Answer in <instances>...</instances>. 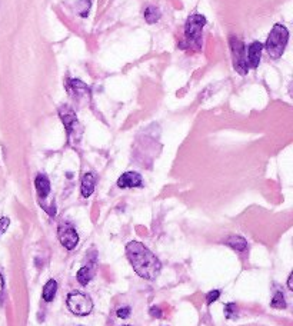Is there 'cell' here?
I'll list each match as a JSON object with an SVG mask.
<instances>
[{"instance_id": "cell-8", "label": "cell", "mask_w": 293, "mask_h": 326, "mask_svg": "<svg viewBox=\"0 0 293 326\" xmlns=\"http://www.w3.org/2000/svg\"><path fill=\"white\" fill-rule=\"evenodd\" d=\"M262 50H263V44L260 42H253L248 49V66L252 69H256L260 63V57H262Z\"/></svg>"}, {"instance_id": "cell-7", "label": "cell", "mask_w": 293, "mask_h": 326, "mask_svg": "<svg viewBox=\"0 0 293 326\" xmlns=\"http://www.w3.org/2000/svg\"><path fill=\"white\" fill-rule=\"evenodd\" d=\"M117 186L120 189H127V187H142L143 186V179L138 172H126L119 179H117Z\"/></svg>"}, {"instance_id": "cell-25", "label": "cell", "mask_w": 293, "mask_h": 326, "mask_svg": "<svg viewBox=\"0 0 293 326\" xmlns=\"http://www.w3.org/2000/svg\"><path fill=\"white\" fill-rule=\"evenodd\" d=\"M80 326H84V325H80Z\"/></svg>"}, {"instance_id": "cell-15", "label": "cell", "mask_w": 293, "mask_h": 326, "mask_svg": "<svg viewBox=\"0 0 293 326\" xmlns=\"http://www.w3.org/2000/svg\"><path fill=\"white\" fill-rule=\"evenodd\" d=\"M145 20L147 22V23H156L160 17H162V13H160V10L156 7V6H149V7H146L145 9Z\"/></svg>"}, {"instance_id": "cell-4", "label": "cell", "mask_w": 293, "mask_h": 326, "mask_svg": "<svg viewBox=\"0 0 293 326\" xmlns=\"http://www.w3.org/2000/svg\"><path fill=\"white\" fill-rule=\"evenodd\" d=\"M66 305L69 311L76 316H87L93 311V300L89 295L80 290H73L68 295Z\"/></svg>"}, {"instance_id": "cell-9", "label": "cell", "mask_w": 293, "mask_h": 326, "mask_svg": "<svg viewBox=\"0 0 293 326\" xmlns=\"http://www.w3.org/2000/svg\"><path fill=\"white\" fill-rule=\"evenodd\" d=\"M95 273H96V259H92L90 263L82 266V268L79 269V272H77V281H79V284L82 285V286H86V285L93 279Z\"/></svg>"}, {"instance_id": "cell-17", "label": "cell", "mask_w": 293, "mask_h": 326, "mask_svg": "<svg viewBox=\"0 0 293 326\" xmlns=\"http://www.w3.org/2000/svg\"><path fill=\"white\" fill-rule=\"evenodd\" d=\"M224 316L227 319H235L237 316V305L233 302H229L224 305Z\"/></svg>"}, {"instance_id": "cell-14", "label": "cell", "mask_w": 293, "mask_h": 326, "mask_svg": "<svg viewBox=\"0 0 293 326\" xmlns=\"http://www.w3.org/2000/svg\"><path fill=\"white\" fill-rule=\"evenodd\" d=\"M57 293V282L55 279H49L43 286L42 298L44 302H53Z\"/></svg>"}, {"instance_id": "cell-5", "label": "cell", "mask_w": 293, "mask_h": 326, "mask_svg": "<svg viewBox=\"0 0 293 326\" xmlns=\"http://www.w3.org/2000/svg\"><path fill=\"white\" fill-rule=\"evenodd\" d=\"M229 44L232 50V57H233V68L235 71L240 74L245 76L248 74L249 68H248V59H246V47L245 43L242 42L236 36L229 37Z\"/></svg>"}, {"instance_id": "cell-2", "label": "cell", "mask_w": 293, "mask_h": 326, "mask_svg": "<svg viewBox=\"0 0 293 326\" xmlns=\"http://www.w3.org/2000/svg\"><path fill=\"white\" fill-rule=\"evenodd\" d=\"M288 42H289V30L286 29V26L278 23L270 30L263 47L272 59H279L283 55Z\"/></svg>"}, {"instance_id": "cell-11", "label": "cell", "mask_w": 293, "mask_h": 326, "mask_svg": "<svg viewBox=\"0 0 293 326\" xmlns=\"http://www.w3.org/2000/svg\"><path fill=\"white\" fill-rule=\"evenodd\" d=\"M35 186H36V190H37L39 198L44 200V199L49 196V193H50V181L47 179L46 175L39 173V175L36 176V179H35Z\"/></svg>"}, {"instance_id": "cell-19", "label": "cell", "mask_w": 293, "mask_h": 326, "mask_svg": "<svg viewBox=\"0 0 293 326\" xmlns=\"http://www.w3.org/2000/svg\"><path fill=\"white\" fill-rule=\"evenodd\" d=\"M9 225H10V219L9 217H0V236L7 230Z\"/></svg>"}, {"instance_id": "cell-16", "label": "cell", "mask_w": 293, "mask_h": 326, "mask_svg": "<svg viewBox=\"0 0 293 326\" xmlns=\"http://www.w3.org/2000/svg\"><path fill=\"white\" fill-rule=\"evenodd\" d=\"M270 306H272L273 309H286V308H288L286 299H285L283 293H282L280 290H276V292H275L273 298L270 300Z\"/></svg>"}, {"instance_id": "cell-13", "label": "cell", "mask_w": 293, "mask_h": 326, "mask_svg": "<svg viewBox=\"0 0 293 326\" xmlns=\"http://www.w3.org/2000/svg\"><path fill=\"white\" fill-rule=\"evenodd\" d=\"M224 245H227L229 248H232L233 251L236 252H245L248 249V241L240 236V235H232L229 236L226 241H224Z\"/></svg>"}, {"instance_id": "cell-21", "label": "cell", "mask_w": 293, "mask_h": 326, "mask_svg": "<svg viewBox=\"0 0 293 326\" xmlns=\"http://www.w3.org/2000/svg\"><path fill=\"white\" fill-rule=\"evenodd\" d=\"M149 312H150V316H153V318H162V315H163L162 309L159 306H152Z\"/></svg>"}, {"instance_id": "cell-1", "label": "cell", "mask_w": 293, "mask_h": 326, "mask_svg": "<svg viewBox=\"0 0 293 326\" xmlns=\"http://www.w3.org/2000/svg\"><path fill=\"white\" fill-rule=\"evenodd\" d=\"M126 256L133 270L136 272V275L140 276L142 279L153 282L160 275V270H162L160 260L142 242H129L126 245Z\"/></svg>"}, {"instance_id": "cell-24", "label": "cell", "mask_w": 293, "mask_h": 326, "mask_svg": "<svg viewBox=\"0 0 293 326\" xmlns=\"http://www.w3.org/2000/svg\"><path fill=\"white\" fill-rule=\"evenodd\" d=\"M123 326H132V325H123Z\"/></svg>"}, {"instance_id": "cell-6", "label": "cell", "mask_w": 293, "mask_h": 326, "mask_svg": "<svg viewBox=\"0 0 293 326\" xmlns=\"http://www.w3.org/2000/svg\"><path fill=\"white\" fill-rule=\"evenodd\" d=\"M57 236L62 246L68 251H73L79 243V235L70 222H62L57 227Z\"/></svg>"}, {"instance_id": "cell-23", "label": "cell", "mask_w": 293, "mask_h": 326, "mask_svg": "<svg viewBox=\"0 0 293 326\" xmlns=\"http://www.w3.org/2000/svg\"><path fill=\"white\" fill-rule=\"evenodd\" d=\"M288 288H289V290H293V273H289V278H288Z\"/></svg>"}, {"instance_id": "cell-22", "label": "cell", "mask_w": 293, "mask_h": 326, "mask_svg": "<svg viewBox=\"0 0 293 326\" xmlns=\"http://www.w3.org/2000/svg\"><path fill=\"white\" fill-rule=\"evenodd\" d=\"M3 295H4V278L0 273V302L3 300Z\"/></svg>"}, {"instance_id": "cell-3", "label": "cell", "mask_w": 293, "mask_h": 326, "mask_svg": "<svg viewBox=\"0 0 293 326\" xmlns=\"http://www.w3.org/2000/svg\"><path fill=\"white\" fill-rule=\"evenodd\" d=\"M206 25V17L202 14H192L184 26V37L186 42L193 50H197L202 46V32Z\"/></svg>"}, {"instance_id": "cell-10", "label": "cell", "mask_w": 293, "mask_h": 326, "mask_svg": "<svg viewBox=\"0 0 293 326\" xmlns=\"http://www.w3.org/2000/svg\"><path fill=\"white\" fill-rule=\"evenodd\" d=\"M95 186H96V176L92 172L84 173L82 178V196L83 198H90L95 192Z\"/></svg>"}, {"instance_id": "cell-20", "label": "cell", "mask_w": 293, "mask_h": 326, "mask_svg": "<svg viewBox=\"0 0 293 326\" xmlns=\"http://www.w3.org/2000/svg\"><path fill=\"white\" fill-rule=\"evenodd\" d=\"M130 308L129 306H125V308H120V309H117V318H120V319H126V318H129V315H130Z\"/></svg>"}, {"instance_id": "cell-18", "label": "cell", "mask_w": 293, "mask_h": 326, "mask_svg": "<svg viewBox=\"0 0 293 326\" xmlns=\"http://www.w3.org/2000/svg\"><path fill=\"white\" fill-rule=\"evenodd\" d=\"M220 296V290L219 289H215V290H210L208 292V295H206V303L208 305H212L213 302H216Z\"/></svg>"}, {"instance_id": "cell-12", "label": "cell", "mask_w": 293, "mask_h": 326, "mask_svg": "<svg viewBox=\"0 0 293 326\" xmlns=\"http://www.w3.org/2000/svg\"><path fill=\"white\" fill-rule=\"evenodd\" d=\"M59 114H60V117H62V120H63V123H65V126H66V129H68V133L70 135L72 128L77 125V117H76V114H74V112L70 109L69 106H63V108H60Z\"/></svg>"}]
</instances>
